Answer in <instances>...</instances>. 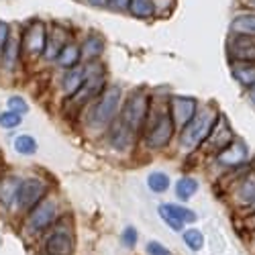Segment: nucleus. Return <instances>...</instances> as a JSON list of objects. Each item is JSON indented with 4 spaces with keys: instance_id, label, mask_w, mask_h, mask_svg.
<instances>
[{
    "instance_id": "72a5a7b5",
    "label": "nucleus",
    "mask_w": 255,
    "mask_h": 255,
    "mask_svg": "<svg viewBox=\"0 0 255 255\" xmlns=\"http://www.w3.org/2000/svg\"><path fill=\"white\" fill-rule=\"evenodd\" d=\"M8 25L4 23V20H0V51L4 49V45L8 43Z\"/></svg>"
},
{
    "instance_id": "20e7f679",
    "label": "nucleus",
    "mask_w": 255,
    "mask_h": 255,
    "mask_svg": "<svg viewBox=\"0 0 255 255\" xmlns=\"http://www.w3.org/2000/svg\"><path fill=\"white\" fill-rule=\"evenodd\" d=\"M174 131H176V125H174V119L169 115V111L159 113L145 135V145L149 147V149H163V147L172 141Z\"/></svg>"
},
{
    "instance_id": "b1692460",
    "label": "nucleus",
    "mask_w": 255,
    "mask_h": 255,
    "mask_svg": "<svg viewBox=\"0 0 255 255\" xmlns=\"http://www.w3.org/2000/svg\"><path fill=\"white\" fill-rule=\"evenodd\" d=\"M147 186H149L151 192L161 194V192H165V190L169 188V178L163 172H151L149 176H147Z\"/></svg>"
},
{
    "instance_id": "f3484780",
    "label": "nucleus",
    "mask_w": 255,
    "mask_h": 255,
    "mask_svg": "<svg viewBox=\"0 0 255 255\" xmlns=\"http://www.w3.org/2000/svg\"><path fill=\"white\" fill-rule=\"evenodd\" d=\"M233 76H235V80L241 84V86H245L249 90L255 86V66H253V63L237 61L235 66H233Z\"/></svg>"
},
{
    "instance_id": "2eb2a0df",
    "label": "nucleus",
    "mask_w": 255,
    "mask_h": 255,
    "mask_svg": "<svg viewBox=\"0 0 255 255\" xmlns=\"http://www.w3.org/2000/svg\"><path fill=\"white\" fill-rule=\"evenodd\" d=\"M23 180H18L16 176H6L0 180V204L8 208L16 198H18V190Z\"/></svg>"
},
{
    "instance_id": "bb28decb",
    "label": "nucleus",
    "mask_w": 255,
    "mask_h": 255,
    "mask_svg": "<svg viewBox=\"0 0 255 255\" xmlns=\"http://www.w3.org/2000/svg\"><path fill=\"white\" fill-rule=\"evenodd\" d=\"M18 49H20V41L8 39V43L2 49V57H4V61L8 63V66H12V63L18 59Z\"/></svg>"
},
{
    "instance_id": "5701e85b",
    "label": "nucleus",
    "mask_w": 255,
    "mask_h": 255,
    "mask_svg": "<svg viewBox=\"0 0 255 255\" xmlns=\"http://www.w3.org/2000/svg\"><path fill=\"white\" fill-rule=\"evenodd\" d=\"M163 208L180 223H196V212L182 206V204H163Z\"/></svg>"
},
{
    "instance_id": "9d476101",
    "label": "nucleus",
    "mask_w": 255,
    "mask_h": 255,
    "mask_svg": "<svg viewBox=\"0 0 255 255\" xmlns=\"http://www.w3.org/2000/svg\"><path fill=\"white\" fill-rule=\"evenodd\" d=\"M102 92H104V72H100V68H94V72L86 74V82H84L82 90L74 98H70V104L84 106L88 100L100 96Z\"/></svg>"
},
{
    "instance_id": "f03ea898",
    "label": "nucleus",
    "mask_w": 255,
    "mask_h": 255,
    "mask_svg": "<svg viewBox=\"0 0 255 255\" xmlns=\"http://www.w3.org/2000/svg\"><path fill=\"white\" fill-rule=\"evenodd\" d=\"M219 119H221L219 113L212 109V106H208V109L200 111V113L182 129L180 143H182L184 149H194V147L206 143L208 137H210V133L215 131Z\"/></svg>"
},
{
    "instance_id": "cd10ccee",
    "label": "nucleus",
    "mask_w": 255,
    "mask_h": 255,
    "mask_svg": "<svg viewBox=\"0 0 255 255\" xmlns=\"http://www.w3.org/2000/svg\"><path fill=\"white\" fill-rule=\"evenodd\" d=\"M68 43H63V41H59V37H51L47 41V49H45V57L47 59H57L59 53L63 51V47H66Z\"/></svg>"
},
{
    "instance_id": "dca6fc26",
    "label": "nucleus",
    "mask_w": 255,
    "mask_h": 255,
    "mask_svg": "<svg viewBox=\"0 0 255 255\" xmlns=\"http://www.w3.org/2000/svg\"><path fill=\"white\" fill-rule=\"evenodd\" d=\"M231 31L243 35V37H255V12H241L233 18Z\"/></svg>"
},
{
    "instance_id": "0eeeda50",
    "label": "nucleus",
    "mask_w": 255,
    "mask_h": 255,
    "mask_svg": "<svg viewBox=\"0 0 255 255\" xmlns=\"http://www.w3.org/2000/svg\"><path fill=\"white\" fill-rule=\"evenodd\" d=\"M57 219V204L51 198H45L41 204H37L31 212H29V219H27V229L31 233H41L49 229Z\"/></svg>"
},
{
    "instance_id": "c85d7f7f",
    "label": "nucleus",
    "mask_w": 255,
    "mask_h": 255,
    "mask_svg": "<svg viewBox=\"0 0 255 255\" xmlns=\"http://www.w3.org/2000/svg\"><path fill=\"white\" fill-rule=\"evenodd\" d=\"M20 121H23L20 115H16L12 111H6V113L0 115V127H2V129H14V127L20 125Z\"/></svg>"
},
{
    "instance_id": "39448f33",
    "label": "nucleus",
    "mask_w": 255,
    "mask_h": 255,
    "mask_svg": "<svg viewBox=\"0 0 255 255\" xmlns=\"http://www.w3.org/2000/svg\"><path fill=\"white\" fill-rule=\"evenodd\" d=\"M45 194H47V184L39 178H27L20 184V190H18V198H16V204L20 210H33L37 204H41L45 200Z\"/></svg>"
},
{
    "instance_id": "4468645a",
    "label": "nucleus",
    "mask_w": 255,
    "mask_h": 255,
    "mask_svg": "<svg viewBox=\"0 0 255 255\" xmlns=\"http://www.w3.org/2000/svg\"><path fill=\"white\" fill-rule=\"evenodd\" d=\"M84 82H86V72L84 70H80V68L68 70V74L63 76V80H61V90H63V94L68 96V100L74 98L82 90Z\"/></svg>"
},
{
    "instance_id": "f257e3e1",
    "label": "nucleus",
    "mask_w": 255,
    "mask_h": 255,
    "mask_svg": "<svg viewBox=\"0 0 255 255\" xmlns=\"http://www.w3.org/2000/svg\"><path fill=\"white\" fill-rule=\"evenodd\" d=\"M149 109H151V100L143 90L133 92L127 102L123 104L121 115H119V125L125 131H129L133 137H137V133L145 127L147 119H149Z\"/></svg>"
},
{
    "instance_id": "f704fd0d",
    "label": "nucleus",
    "mask_w": 255,
    "mask_h": 255,
    "mask_svg": "<svg viewBox=\"0 0 255 255\" xmlns=\"http://www.w3.org/2000/svg\"><path fill=\"white\" fill-rule=\"evenodd\" d=\"M109 4L117 10H127L131 6V0H109Z\"/></svg>"
},
{
    "instance_id": "6e6552de",
    "label": "nucleus",
    "mask_w": 255,
    "mask_h": 255,
    "mask_svg": "<svg viewBox=\"0 0 255 255\" xmlns=\"http://www.w3.org/2000/svg\"><path fill=\"white\" fill-rule=\"evenodd\" d=\"M47 33H45V25L41 23V20H35V23L25 31L23 35V41H20V45H23V51L31 57H39V55H45V49H47Z\"/></svg>"
},
{
    "instance_id": "7ed1b4c3",
    "label": "nucleus",
    "mask_w": 255,
    "mask_h": 255,
    "mask_svg": "<svg viewBox=\"0 0 255 255\" xmlns=\"http://www.w3.org/2000/svg\"><path fill=\"white\" fill-rule=\"evenodd\" d=\"M121 100H123L121 86H109L94 102L88 123L94 127V129H104V127H109L121 109Z\"/></svg>"
},
{
    "instance_id": "473e14b6",
    "label": "nucleus",
    "mask_w": 255,
    "mask_h": 255,
    "mask_svg": "<svg viewBox=\"0 0 255 255\" xmlns=\"http://www.w3.org/2000/svg\"><path fill=\"white\" fill-rule=\"evenodd\" d=\"M147 253L149 255H172V251H169L167 247H163L161 243H157V241L147 243Z\"/></svg>"
},
{
    "instance_id": "e433bc0d",
    "label": "nucleus",
    "mask_w": 255,
    "mask_h": 255,
    "mask_svg": "<svg viewBox=\"0 0 255 255\" xmlns=\"http://www.w3.org/2000/svg\"><path fill=\"white\" fill-rule=\"evenodd\" d=\"M247 225H249L251 229H255V212H253V215H251V217L247 219Z\"/></svg>"
},
{
    "instance_id": "6ab92c4d",
    "label": "nucleus",
    "mask_w": 255,
    "mask_h": 255,
    "mask_svg": "<svg viewBox=\"0 0 255 255\" xmlns=\"http://www.w3.org/2000/svg\"><path fill=\"white\" fill-rule=\"evenodd\" d=\"M196 192H198V182L194 178L184 176V178L178 180V184H176V196L180 200H190Z\"/></svg>"
},
{
    "instance_id": "412c9836",
    "label": "nucleus",
    "mask_w": 255,
    "mask_h": 255,
    "mask_svg": "<svg viewBox=\"0 0 255 255\" xmlns=\"http://www.w3.org/2000/svg\"><path fill=\"white\" fill-rule=\"evenodd\" d=\"M129 10L137 18H151L155 14V4L153 0H131Z\"/></svg>"
},
{
    "instance_id": "423d86ee",
    "label": "nucleus",
    "mask_w": 255,
    "mask_h": 255,
    "mask_svg": "<svg viewBox=\"0 0 255 255\" xmlns=\"http://www.w3.org/2000/svg\"><path fill=\"white\" fill-rule=\"evenodd\" d=\"M47 255H72L74 253V233L68 223H57L45 241Z\"/></svg>"
},
{
    "instance_id": "aec40b11",
    "label": "nucleus",
    "mask_w": 255,
    "mask_h": 255,
    "mask_svg": "<svg viewBox=\"0 0 255 255\" xmlns=\"http://www.w3.org/2000/svg\"><path fill=\"white\" fill-rule=\"evenodd\" d=\"M102 51H104V39L98 37V35H90L86 39V43H84V47H82V55L86 59H90V61L100 57Z\"/></svg>"
},
{
    "instance_id": "ddd939ff",
    "label": "nucleus",
    "mask_w": 255,
    "mask_h": 255,
    "mask_svg": "<svg viewBox=\"0 0 255 255\" xmlns=\"http://www.w3.org/2000/svg\"><path fill=\"white\" fill-rule=\"evenodd\" d=\"M233 141H235V139H233V131H231V127L227 125V121L221 117L219 119V123H217V127H215V131H212L210 133V137H208V145L212 147V149H217L219 153L225 149V147H229Z\"/></svg>"
},
{
    "instance_id": "9b49d317",
    "label": "nucleus",
    "mask_w": 255,
    "mask_h": 255,
    "mask_svg": "<svg viewBox=\"0 0 255 255\" xmlns=\"http://www.w3.org/2000/svg\"><path fill=\"white\" fill-rule=\"evenodd\" d=\"M229 53L235 61L253 63L255 61V37H243V35L233 37L229 43Z\"/></svg>"
},
{
    "instance_id": "a878e982",
    "label": "nucleus",
    "mask_w": 255,
    "mask_h": 255,
    "mask_svg": "<svg viewBox=\"0 0 255 255\" xmlns=\"http://www.w3.org/2000/svg\"><path fill=\"white\" fill-rule=\"evenodd\" d=\"M184 243L188 245V249H192V251H200L204 247V235L198 231V229H188L184 231V235H182Z\"/></svg>"
},
{
    "instance_id": "1a4fd4ad",
    "label": "nucleus",
    "mask_w": 255,
    "mask_h": 255,
    "mask_svg": "<svg viewBox=\"0 0 255 255\" xmlns=\"http://www.w3.org/2000/svg\"><path fill=\"white\" fill-rule=\"evenodd\" d=\"M196 109H198L196 100L190 96H172L167 104V111L174 119V125L180 127V129H184V127L198 115Z\"/></svg>"
},
{
    "instance_id": "c756f323",
    "label": "nucleus",
    "mask_w": 255,
    "mask_h": 255,
    "mask_svg": "<svg viewBox=\"0 0 255 255\" xmlns=\"http://www.w3.org/2000/svg\"><path fill=\"white\" fill-rule=\"evenodd\" d=\"M157 212H159V217H161V221L172 229V231H182L184 229V223H180L178 219H174L172 215H169V212L163 208V204H159V208H157Z\"/></svg>"
},
{
    "instance_id": "4be33fe9",
    "label": "nucleus",
    "mask_w": 255,
    "mask_h": 255,
    "mask_svg": "<svg viewBox=\"0 0 255 255\" xmlns=\"http://www.w3.org/2000/svg\"><path fill=\"white\" fill-rule=\"evenodd\" d=\"M239 198L245 206H255V176H247L239 186Z\"/></svg>"
},
{
    "instance_id": "2f4dec72",
    "label": "nucleus",
    "mask_w": 255,
    "mask_h": 255,
    "mask_svg": "<svg viewBox=\"0 0 255 255\" xmlns=\"http://www.w3.org/2000/svg\"><path fill=\"white\" fill-rule=\"evenodd\" d=\"M121 241H123L125 247H135V243H137V229L135 227H127L123 231V235H121Z\"/></svg>"
},
{
    "instance_id": "58836bf2",
    "label": "nucleus",
    "mask_w": 255,
    "mask_h": 255,
    "mask_svg": "<svg viewBox=\"0 0 255 255\" xmlns=\"http://www.w3.org/2000/svg\"><path fill=\"white\" fill-rule=\"evenodd\" d=\"M249 6H253V8H255V0H249Z\"/></svg>"
},
{
    "instance_id": "4c0bfd02",
    "label": "nucleus",
    "mask_w": 255,
    "mask_h": 255,
    "mask_svg": "<svg viewBox=\"0 0 255 255\" xmlns=\"http://www.w3.org/2000/svg\"><path fill=\"white\" fill-rule=\"evenodd\" d=\"M249 98H251V104H255V86L249 90Z\"/></svg>"
},
{
    "instance_id": "f8f14e48",
    "label": "nucleus",
    "mask_w": 255,
    "mask_h": 255,
    "mask_svg": "<svg viewBox=\"0 0 255 255\" xmlns=\"http://www.w3.org/2000/svg\"><path fill=\"white\" fill-rule=\"evenodd\" d=\"M219 163L227 165V167H235V165H241L245 159H247V147L243 141H233L229 147L217 155Z\"/></svg>"
},
{
    "instance_id": "a211bd4d",
    "label": "nucleus",
    "mask_w": 255,
    "mask_h": 255,
    "mask_svg": "<svg viewBox=\"0 0 255 255\" xmlns=\"http://www.w3.org/2000/svg\"><path fill=\"white\" fill-rule=\"evenodd\" d=\"M82 59V49L76 45V43H68L66 47H63V51L59 53L57 57V63L61 68H66V70H72L78 66V61Z\"/></svg>"
},
{
    "instance_id": "393cba45",
    "label": "nucleus",
    "mask_w": 255,
    "mask_h": 255,
    "mask_svg": "<svg viewBox=\"0 0 255 255\" xmlns=\"http://www.w3.org/2000/svg\"><path fill=\"white\" fill-rule=\"evenodd\" d=\"M14 149L20 155H33L37 151V141L31 135H18L14 137Z\"/></svg>"
},
{
    "instance_id": "7c9ffc66",
    "label": "nucleus",
    "mask_w": 255,
    "mask_h": 255,
    "mask_svg": "<svg viewBox=\"0 0 255 255\" xmlns=\"http://www.w3.org/2000/svg\"><path fill=\"white\" fill-rule=\"evenodd\" d=\"M8 111H12L16 115H25L29 111V104L25 102V98H20V96H10L8 98Z\"/></svg>"
},
{
    "instance_id": "c9c22d12",
    "label": "nucleus",
    "mask_w": 255,
    "mask_h": 255,
    "mask_svg": "<svg viewBox=\"0 0 255 255\" xmlns=\"http://www.w3.org/2000/svg\"><path fill=\"white\" fill-rule=\"evenodd\" d=\"M90 4H94V6H106L109 4V0H88Z\"/></svg>"
}]
</instances>
